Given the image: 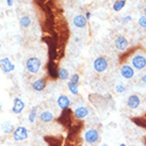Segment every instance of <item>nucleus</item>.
<instances>
[{
  "mask_svg": "<svg viewBox=\"0 0 146 146\" xmlns=\"http://www.w3.org/2000/svg\"><path fill=\"white\" fill-rule=\"evenodd\" d=\"M0 48H1V44H0Z\"/></svg>",
  "mask_w": 146,
  "mask_h": 146,
  "instance_id": "473e14b6",
  "label": "nucleus"
},
{
  "mask_svg": "<svg viewBox=\"0 0 146 146\" xmlns=\"http://www.w3.org/2000/svg\"><path fill=\"white\" fill-rule=\"evenodd\" d=\"M53 114L50 112V111H43L41 114H40V119H41L43 123H50L53 121Z\"/></svg>",
  "mask_w": 146,
  "mask_h": 146,
  "instance_id": "dca6fc26",
  "label": "nucleus"
},
{
  "mask_svg": "<svg viewBox=\"0 0 146 146\" xmlns=\"http://www.w3.org/2000/svg\"><path fill=\"white\" fill-rule=\"evenodd\" d=\"M2 110V102H0V111Z\"/></svg>",
  "mask_w": 146,
  "mask_h": 146,
  "instance_id": "c756f323",
  "label": "nucleus"
},
{
  "mask_svg": "<svg viewBox=\"0 0 146 146\" xmlns=\"http://www.w3.org/2000/svg\"><path fill=\"white\" fill-rule=\"evenodd\" d=\"M7 4L9 7H12L13 5V0H7Z\"/></svg>",
  "mask_w": 146,
  "mask_h": 146,
  "instance_id": "393cba45",
  "label": "nucleus"
},
{
  "mask_svg": "<svg viewBox=\"0 0 146 146\" xmlns=\"http://www.w3.org/2000/svg\"><path fill=\"white\" fill-rule=\"evenodd\" d=\"M93 67L95 69V72L97 73H104L108 68V61L107 59L104 57H98L95 59V61L93 62Z\"/></svg>",
  "mask_w": 146,
  "mask_h": 146,
  "instance_id": "39448f33",
  "label": "nucleus"
},
{
  "mask_svg": "<svg viewBox=\"0 0 146 146\" xmlns=\"http://www.w3.org/2000/svg\"><path fill=\"white\" fill-rule=\"evenodd\" d=\"M142 81H143V83L146 84V75H143L142 76Z\"/></svg>",
  "mask_w": 146,
  "mask_h": 146,
  "instance_id": "bb28decb",
  "label": "nucleus"
},
{
  "mask_svg": "<svg viewBox=\"0 0 146 146\" xmlns=\"http://www.w3.org/2000/svg\"><path fill=\"white\" fill-rule=\"evenodd\" d=\"M131 64L133 68L142 70L146 67V57L143 53H135L131 58Z\"/></svg>",
  "mask_w": 146,
  "mask_h": 146,
  "instance_id": "f03ea898",
  "label": "nucleus"
},
{
  "mask_svg": "<svg viewBox=\"0 0 146 146\" xmlns=\"http://www.w3.org/2000/svg\"><path fill=\"white\" fill-rule=\"evenodd\" d=\"M15 128H16V127L13 125L12 123H10V121H4V122L1 123V125H0L1 132L4 134L13 133V131L15 130Z\"/></svg>",
  "mask_w": 146,
  "mask_h": 146,
  "instance_id": "ddd939ff",
  "label": "nucleus"
},
{
  "mask_svg": "<svg viewBox=\"0 0 146 146\" xmlns=\"http://www.w3.org/2000/svg\"><path fill=\"white\" fill-rule=\"evenodd\" d=\"M119 72H121V76L123 78L127 79V80L131 79L134 76V68L131 65H128V64L123 65L122 67H121V69H119Z\"/></svg>",
  "mask_w": 146,
  "mask_h": 146,
  "instance_id": "6e6552de",
  "label": "nucleus"
},
{
  "mask_svg": "<svg viewBox=\"0 0 146 146\" xmlns=\"http://www.w3.org/2000/svg\"><path fill=\"white\" fill-rule=\"evenodd\" d=\"M68 77H69V74L67 72V69L65 68L58 69V78H60L61 80H67Z\"/></svg>",
  "mask_w": 146,
  "mask_h": 146,
  "instance_id": "a211bd4d",
  "label": "nucleus"
},
{
  "mask_svg": "<svg viewBox=\"0 0 146 146\" xmlns=\"http://www.w3.org/2000/svg\"><path fill=\"white\" fill-rule=\"evenodd\" d=\"M90 113V110L89 108H86V107H78L75 109L74 111V115H75V117L78 118V119H83L85 118Z\"/></svg>",
  "mask_w": 146,
  "mask_h": 146,
  "instance_id": "f8f14e48",
  "label": "nucleus"
},
{
  "mask_svg": "<svg viewBox=\"0 0 146 146\" xmlns=\"http://www.w3.org/2000/svg\"><path fill=\"white\" fill-rule=\"evenodd\" d=\"M32 88L34 91L41 92V91H43V90L46 88V80L43 79V78H38V79H36V80L32 83Z\"/></svg>",
  "mask_w": 146,
  "mask_h": 146,
  "instance_id": "2eb2a0df",
  "label": "nucleus"
},
{
  "mask_svg": "<svg viewBox=\"0 0 146 146\" xmlns=\"http://www.w3.org/2000/svg\"><path fill=\"white\" fill-rule=\"evenodd\" d=\"M0 68L4 74H9L12 73L15 69V65L13 64L9 58H2V59H0Z\"/></svg>",
  "mask_w": 146,
  "mask_h": 146,
  "instance_id": "423d86ee",
  "label": "nucleus"
},
{
  "mask_svg": "<svg viewBox=\"0 0 146 146\" xmlns=\"http://www.w3.org/2000/svg\"><path fill=\"white\" fill-rule=\"evenodd\" d=\"M12 134L14 141H16V142H23V141L28 139L29 132H28V129L25 126H18V127L15 128V130L13 131Z\"/></svg>",
  "mask_w": 146,
  "mask_h": 146,
  "instance_id": "7ed1b4c3",
  "label": "nucleus"
},
{
  "mask_svg": "<svg viewBox=\"0 0 146 146\" xmlns=\"http://www.w3.org/2000/svg\"><path fill=\"white\" fill-rule=\"evenodd\" d=\"M128 41H127V38L125 36H123V35H118L115 40H114V46H115V48L117 49L118 51H124L127 49L128 47Z\"/></svg>",
  "mask_w": 146,
  "mask_h": 146,
  "instance_id": "0eeeda50",
  "label": "nucleus"
},
{
  "mask_svg": "<svg viewBox=\"0 0 146 146\" xmlns=\"http://www.w3.org/2000/svg\"><path fill=\"white\" fill-rule=\"evenodd\" d=\"M125 3H126L125 0H118V1H116V2L113 4V10L117 12V11H119V10L125 5Z\"/></svg>",
  "mask_w": 146,
  "mask_h": 146,
  "instance_id": "412c9836",
  "label": "nucleus"
},
{
  "mask_svg": "<svg viewBox=\"0 0 146 146\" xmlns=\"http://www.w3.org/2000/svg\"><path fill=\"white\" fill-rule=\"evenodd\" d=\"M42 66L41 60L36 57H31L26 61V68L30 74H37Z\"/></svg>",
  "mask_w": 146,
  "mask_h": 146,
  "instance_id": "f257e3e1",
  "label": "nucleus"
},
{
  "mask_svg": "<svg viewBox=\"0 0 146 146\" xmlns=\"http://www.w3.org/2000/svg\"><path fill=\"white\" fill-rule=\"evenodd\" d=\"M100 139V135H99V132H98L97 129L95 128H90L85 131L84 133V141L88 144H95L97 143Z\"/></svg>",
  "mask_w": 146,
  "mask_h": 146,
  "instance_id": "20e7f679",
  "label": "nucleus"
},
{
  "mask_svg": "<svg viewBox=\"0 0 146 146\" xmlns=\"http://www.w3.org/2000/svg\"><path fill=\"white\" fill-rule=\"evenodd\" d=\"M36 116H37V108L36 107H33L32 109L30 110V112H29V115H28V119L29 122L33 124V123L35 122V119H36Z\"/></svg>",
  "mask_w": 146,
  "mask_h": 146,
  "instance_id": "f3484780",
  "label": "nucleus"
},
{
  "mask_svg": "<svg viewBox=\"0 0 146 146\" xmlns=\"http://www.w3.org/2000/svg\"><path fill=\"white\" fill-rule=\"evenodd\" d=\"M115 91H116L117 93H124L126 91V88L123 84H117L115 86Z\"/></svg>",
  "mask_w": 146,
  "mask_h": 146,
  "instance_id": "b1692460",
  "label": "nucleus"
},
{
  "mask_svg": "<svg viewBox=\"0 0 146 146\" xmlns=\"http://www.w3.org/2000/svg\"><path fill=\"white\" fill-rule=\"evenodd\" d=\"M85 17H86V19H89L90 17H91V13H86V16Z\"/></svg>",
  "mask_w": 146,
  "mask_h": 146,
  "instance_id": "cd10ccee",
  "label": "nucleus"
},
{
  "mask_svg": "<svg viewBox=\"0 0 146 146\" xmlns=\"http://www.w3.org/2000/svg\"><path fill=\"white\" fill-rule=\"evenodd\" d=\"M143 12H144V16H146V7H145V9H144V11H143Z\"/></svg>",
  "mask_w": 146,
  "mask_h": 146,
  "instance_id": "c85d7f7f",
  "label": "nucleus"
},
{
  "mask_svg": "<svg viewBox=\"0 0 146 146\" xmlns=\"http://www.w3.org/2000/svg\"><path fill=\"white\" fill-rule=\"evenodd\" d=\"M67 86H68L69 92L73 94V95H78V93H79V84H74V83L68 82Z\"/></svg>",
  "mask_w": 146,
  "mask_h": 146,
  "instance_id": "aec40b11",
  "label": "nucleus"
},
{
  "mask_svg": "<svg viewBox=\"0 0 146 146\" xmlns=\"http://www.w3.org/2000/svg\"><path fill=\"white\" fill-rule=\"evenodd\" d=\"M57 104H58V107L64 111V110L68 109L69 107H70L72 102H70V99L66 95H60L57 99Z\"/></svg>",
  "mask_w": 146,
  "mask_h": 146,
  "instance_id": "9d476101",
  "label": "nucleus"
},
{
  "mask_svg": "<svg viewBox=\"0 0 146 146\" xmlns=\"http://www.w3.org/2000/svg\"><path fill=\"white\" fill-rule=\"evenodd\" d=\"M79 81H80V77L78 74H73L70 77H69V81L70 83H74V84H79Z\"/></svg>",
  "mask_w": 146,
  "mask_h": 146,
  "instance_id": "4be33fe9",
  "label": "nucleus"
},
{
  "mask_svg": "<svg viewBox=\"0 0 146 146\" xmlns=\"http://www.w3.org/2000/svg\"><path fill=\"white\" fill-rule=\"evenodd\" d=\"M118 146H127V145H126V144H124V143H121V144H119Z\"/></svg>",
  "mask_w": 146,
  "mask_h": 146,
  "instance_id": "7c9ffc66",
  "label": "nucleus"
},
{
  "mask_svg": "<svg viewBox=\"0 0 146 146\" xmlns=\"http://www.w3.org/2000/svg\"><path fill=\"white\" fill-rule=\"evenodd\" d=\"M19 25H21V27H24V28H27V27H29L31 25V18L29 16H23L19 19Z\"/></svg>",
  "mask_w": 146,
  "mask_h": 146,
  "instance_id": "6ab92c4d",
  "label": "nucleus"
},
{
  "mask_svg": "<svg viewBox=\"0 0 146 146\" xmlns=\"http://www.w3.org/2000/svg\"><path fill=\"white\" fill-rule=\"evenodd\" d=\"M130 19H131V16H126V17H125V19L123 21V23H126V21H130Z\"/></svg>",
  "mask_w": 146,
  "mask_h": 146,
  "instance_id": "a878e982",
  "label": "nucleus"
},
{
  "mask_svg": "<svg viewBox=\"0 0 146 146\" xmlns=\"http://www.w3.org/2000/svg\"><path fill=\"white\" fill-rule=\"evenodd\" d=\"M139 25L142 28H146V16H141L139 19Z\"/></svg>",
  "mask_w": 146,
  "mask_h": 146,
  "instance_id": "5701e85b",
  "label": "nucleus"
},
{
  "mask_svg": "<svg viewBox=\"0 0 146 146\" xmlns=\"http://www.w3.org/2000/svg\"><path fill=\"white\" fill-rule=\"evenodd\" d=\"M86 17L83 16V15H77V16H75L74 18V25H75V27H77V28H84L85 26H86Z\"/></svg>",
  "mask_w": 146,
  "mask_h": 146,
  "instance_id": "4468645a",
  "label": "nucleus"
},
{
  "mask_svg": "<svg viewBox=\"0 0 146 146\" xmlns=\"http://www.w3.org/2000/svg\"><path fill=\"white\" fill-rule=\"evenodd\" d=\"M102 146H109V145H108V144H102Z\"/></svg>",
  "mask_w": 146,
  "mask_h": 146,
  "instance_id": "2f4dec72",
  "label": "nucleus"
},
{
  "mask_svg": "<svg viewBox=\"0 0 146 146\" xmlns=\"http://www.w3.org/2000/svg\"><path fill=\"white\" fill-rule=\"evenodd\" d=\"M141 105V99L139 97L138 95H135V94H132V95H130L128 99H127V106L129 107L131 110H135L138 109L139 107Z\"/></svg>",
  "mask_w": 146,
  "mask_h": 146,
  "instance_id": "1a4fd4ad",
  "label": "nucleus"
},
{
  "mask_svg": "<svg viewBox=\"0 0 146 146\" xmlns=\"http://www.w3.org/2000/svg\"><path fill=\"white\" fill-rule=\"evenodd\" d=\"M25 109V104L19 97H15L13 100V107H12V112L14 114H19L23 112Z\"/></svg>",
  "mask_w": 146,
  "mask_h": 146,
  "instance_id": "9b49d317",
  "label": "nucleus"
}]
</instances>
